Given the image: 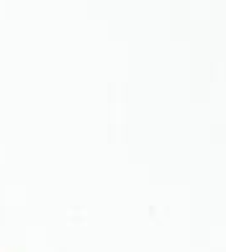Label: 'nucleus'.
Instances as JSON below:
<instances>
[]
</instances>
